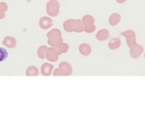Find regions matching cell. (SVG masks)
<instances>
[{"label":"cell","instance_id":"obj_16","mask_svg":"<svg viewBox=\"0 0 145 137\" xmlns=\"http://www.w3.org/2000/svg\"><path fill=\"white\" fill-rule=\"evenodd\" d=\"M39 70L35 66H29L26 70L27 76H38Z\"/></svg>","mask_w":145,"mask_h":137},{"label":"cell","instance_id":"obj_26","mask_svg":"<svg viewBox=\"0 0 145 137\" xmlns=\"http://www.w3.org/2000/svg\"><path fill=\"white\" fill-rule=\"evenodd\" d=\"M144 54V59H145V53H144V54Z\"/></svg>","mask_w":145,"mask_h":137},{"label":"cell","instance_id":"obj_10","mask_svg":"<svg viewBox=\"0 0 145 137\" xmlns=\"http://www.w3.org/2000/svg\"><path fill=\"white\" fill-rule=\"evenodd\" d=\"M16 44H17L16 39L13 37H10V36L5 37L3 40V45L8 48H14L16 46Z\"/></svg>","mask_w":145,"mask_h":137},{"label":"cell","instance_id":"obj_4","mask_svg":"<svg viewBox=\"0 0 145 137\" xmlns=\"http://www.w3.org/2000/svg\"><path fill=\"white\" fill-rule=\"evenodd\" d=\"M52 25H53L52 20L47 16H43L39 20V26L42 30H48V28H50Z\"/></svg>","mask_w":145,"mask_h":137},{"label":"cell","instance_id":"obj_18","mask_svg":"<svg viewBox=\"0 0 145 137\" xmlns=\"http://www.w3.org/2000/svg\"><path fill=\"white\" fill-rule=\"evenodd\" d=\"M121 35L123 36V37H125L126 38H136L135 32L132 30H127L125 31H123L121 33Z\"/></svg>","mask_w":145,"mask_h":137},{"label":"cell","instance_id":"obj_7","mask_svg":"<svg viewBox=\"0 0 145 137\" xmlns=\"http://www.w3.org/2000/svg\"><path fill=\"white\" fill-rule=\"evenodd\" d=\"M109 36H110V33L107 28H102L96 34V38L100 42H103L109 38Z\"/></svg>","mask_w":145,"mask_h":137},{"label":"cell","instance_id":"obj_6","mask_svg":"<svg viewBox=\"0 0 145 137\" xmlns=\"http://www.w3.org/2000/svg\"><path fill=\"white\" fill-rule=\"evenodd\" d=\"M79 52L83 56H89L92 52V48L90 45L87 44V43H82L79 46Z\"/></svg>","mask_w":145,"mask_h":137},{"label":"cell","instance_id":"obj_1","mask_svg":"<svg viewBox=\"0 0 145 137\" xmlns=\"http://www.w3.org/2000/svg\"><path fill=\"white\" fill-rule=\"evenodd\" d=\"M59 7H60V5L57 0H50L46 5L47 13L50 16L55 17L59 13Z\"/></svg>","mask_w":145,"mask_h":137},{"label":"cell","instance_id":"obj_2","mask_svg":"<svg viewBox=\"0 0 145 137\" xmlns=\"http://www.w3.org/2000/svg\"><path fill=\"white\" fill-rule=\"evenodd\" d=\"M144 53V48L142 46L136 44L129 50V55L133 59H138L141 57V55Z\"/></svg>","mask_w":145,"mask_h":137},{"label":"cell","instance_id":"obj_8","mask_svg":"<svg viewBox=\"0 0 145 137\" xmlns=\"http://www.w3.org/2000/svg\"><path fill=\"white\" fill-rule=\"evenodd\" d=\"M121 21V16L120 14L118 13H112L110 17L108 19V21H109V24L111 26H116L118 25Z\"/></svg>","mask_w":145,"mask_h":137},{"label":"cell","instance_id":"obj_5","mask_svg":"<svg viewBox=\"0 0 145 137\" xmlns=\"http://www.w3.org/2000/svg\"><path fill=\"white\" fill-rule=\"evenodd\" d=\"M59 53L57 52V50L54 47H50L47 49V53H46V58L50 61V62H56L59 59Z\"/></svg>","mask_w":145,"mask_h":137},{"label":"cell","instance_id":"obj_3","mask_svg":"<svg viewBox=\"0 0 145 137\" xmlns=\"http://www.w3.org/2000/svg\"><path fill=\"white\" fill-rule=\"evenodd\" d=\"M59 69H60L62 76H70L72 73V68L71 66V64L67 62H63L59 64Z\"/></svg>","mask_w":145,"mask_h":137},{"label":"cell","instance_id":"obj_21","mask_svg":"<svg viewBox=\"0 0 145 137\" xmlns=\"http://www.w3.org/2000/svg\"><path fill=\"white\" fill-rule=\"evenodd\" d=\"M45 50H47L45 46H40L38 48V50H37V55H38V57H39L40 59H43L45 57V55H44L45 54H44Z\"/></svg>","mask_w":145,"mask_h":137},{"label":"cell","instance_id":"obj_17","mask_svg":"<svg viewBox=\"0 0 145 137\" xmlns=\"http://www.w3.org/2000/svg\"><path fill=\"white\" fill-rule=\"evenodd\" d=\"M82 31H84V24L82 23V20H75V27L74 32L81 33Z\"/></svg>","mask_w":145,"mask_h":137},{"label":"cell","instance_id":"obj_19","mask_svg":"<svg viewBox=\"0 0 145 137\" xmlns=\"http://www.w3.org/2000/svg\"><path fill=\"white\" fill-rule=\"evenodd\" d=\"M8 57V52L4 47H0V62L5 61Z\"/></svg>","mask_w":145,"mask_h":137},{"label":"cell","instance_id":"obj_15","mask_svg":"<svg viewBox=\"0 0 145 137\" xmlns=\"http://www.w3.org/2000/svg\"><path fill=\"white\" fill-rule=\"evenodd\" d=\"M82 21L84 25L87 24H94L95 23V18H94L90 14H85V15L82 17Z\"/></svg>","mask_w":145,"mask_h":137},{"label":"cell","instance_id":"obj_24","mask_svg":"<svg viewBox=\"0 0 145 137\" xmlns=\"http://www.w3.org/2000/svg\"><path fill=\"white\" fill-rule=\"evenodd\" d=\"M53 75L54 76H62V73H61V71L59 69H56L53 72Z\"/></svg>","mask_w":145,"mask_h":137},{"label":"cell","instance_id":"obj_25","mask_svg":"<svg viewBox=\"0 0 145 137\" xmlns=\"http://www.w3.org/2000/svg\"><path fill=\"white\" fill-rule=\"evenodd\" d=\"M115 1L117 2L118 4H124L127 1V0H115Z\"/></svg>","mask_w":145,"mask_h":137},{"label":"cell","instance_id":"obj_9","mask_svg":"<svg viewBox=\"0 0 145 137\" xmlns=\"http://www.w3.org/2000/svg\"><path fill=\"white\" fill-rule=\"evenodd\" d=\"M64 30L67 32H74V27H75V20L74 19H69L67 20L63 24Z\"/></svg>","mask_w":145,"mask_h":137},{"label":"cell","instance_id":"obj_22","mask_svg":"<svg viewBox=\"0 0 145 137\" xmlns=\"http://www.w3.org/2000/svg\"><path fill=\"white\" fill-rule=\"evenodd\" d=\"M61 31L59 30V28H53L52 30H50L48 34H47V38H52L54 37V36H61Z\"/></svg>","mask_w":145,"mask_h":137},{"label":"cell","instance_id":"obj_11","mask_svg":"<svg viewBox=\"0 0 145 137\" xmlns=\"http://www.w3.org/2000/svg\"><path fill=\"white\" fill-rule=\"evenodd\" d=\"M121 46V41L119 38H113L108 43V47L110 50H117Z\"/></svg>","mask_w":145,"mask_h":137},{"label":"cell","instance_id":"obj_13","mask_svg":"<svg viewBox=\"0 0 145 137\" xmlns=\"http://www.w3.org/2000/svg\"><path fill=\"white\" fill-rule=\"evenodd\" d=\"M54 46H57V47H54V48L57 50V52L59 53V54H61L63 53H67L68 51V49H69L68 44H67V43H64V42H61V43H59V45Z\"/></svg>","mask_w":145,"mask_h":137},{"label":"cell","instance_id":"obj_12","mask_svg":"<svg viewBox=\"0 0 145 137\" xmlns=\"http://www.w3.org/2000/svg\"><path fill=\"white\" fill-rule=\"evenodd\" d=\"M53 69V65L50 63H43L41 67V72L43 76H50Z\"/></svg>","mask_w":145,"mask_h":137},{"label":"cell","instance_id":"obj_14","mask_svg":"<svg viewBox=\"0 0 145 137\" xmlns=\"http://www.w3.org/2000/svg\"><path fill=\"white\" fill-rule=\"evenodd\" d=\"M61 42H63V38L61 36H54V37L49 38V40H48V43L52 46L59 45Z\"/></svg>","mask_w":145,"mask_h":137},{"label":"cell","instance_id":"obj_20","mask_svg":"<svg viewBox=\"0 0 145 137\" xmlns=\"http://www.w3.org/2000/svg\"><path fill=\"white\" fill-rule=\"evenodd\" d=\"M96 25L95 24H87V25H84V31L86 33H92L96 30Z\"/></svg>","mask_w":145,"mask_h":137},{"label":"cell","instance_id":"obj_23","mask_svg":"<svg viewBox=\"0 0 145 137\" xmlns=\"http://www.w3.org/2000/svg\"><path fill=\"white\" fill-rule=\"evenodd\" d=\"M136 44H137L136 38H127V45L129 47V49L131 48V47H133Z\"/></svg>","mask_w":145,"mask_h":137}]
</instances>
